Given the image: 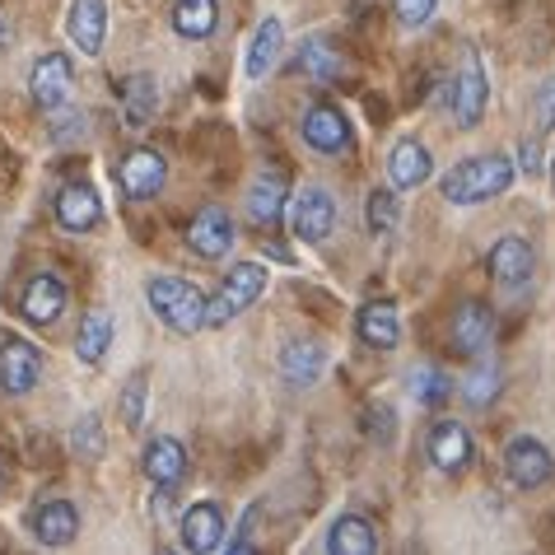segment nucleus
<instances>
[{
  "instance_id": "obj_1",
  "label": "nucleus",
  "mask_w": 555,
  "mask_h": 555,
  "mask_svg": "<svg viewBox=\"0 0 555 555\" xmlns=\"http://www.w3.org/2000/svg\"><path fill=\"white\" fill-rule=\"evenodd\" d=\"M518 168L504 159V154H472V159L453 164L449 173H443L439 192L449 206H481V202H495L514 188Z\"/></svg>"
},
{
  "instance_id": "obj_2",
  "label": "nucleus",
  "mask_w": 555,
  "mask_h": 555,
  "mask_svg": "<svg viewBox=\"0 0 555 555\" xmlns=\"http://www.w3.org/2000/svg\"><path fill=\"white\" fill-rule=\"evenodd\" d=\"M145 299H150V313L159 318L168 332L196 336L206 327V295L192 281H182V275H154L145 285Z\"/></svg>"
},
{
  "instance_id": "obj_3",
  "label": "nucleus",
  "mask_w": 555,
  "mask_h": 555,
  "mask_svg": "<svg viewBox=\"0 0 555 555\" xmlns=\"http://www.w3.org/2000/svg\"><path fill=\"white\" fill-rule=\"evenodd\" d=\"M267 281H271V271L261 267V261H234L220 295L206 299V327H224V322H234L238 313H248V308L267 295Z\"/></svg>"
},
{
  "instance_id": "obj_4",
  "label": "nucleus",
  "mask_w": 555,
  "mask_h": 555,
  "mask_svg": "<svg viewBox=\"0 0 555 555\" xmlns=\"http://www.w3.org/2000/svg\"><path fill=\"white\" fill-rule=\"evenodd\" d=\"M486 103H490V75L481 66V52L467 48L462 52V66H457V80H453V117L462 131H476L486 117Z\"/></svg>"
},
{
  "instance_id": "obj_5",
  "label": "nucleus",
  "mask_w": 555,
  "mask_h": 555,
  "mask_svg": "<svg viewBox=\"0 0 555 555\" xmlns=\"http://www.w3.org/2000/svg\"><path fill=\"white\" fill-rule=\"evenodd\" d=\"M289 229L299 243H327L336 229V196L327 188H304L289 202Z\"/></svg>"
},
{
  "instance_id": "obj_6",
  "label": "nucleus",
  "mask_w": 555,
  "mask_h": 555,
  "mask_svg": "<svg viewBox=\"0 0 555 555\" xmlns=\"http://www.w3.org/2000/svg\"><path fill=\"white\" fill-rule=\"evenodd\" d=\"M504 472L518 490H542L555 476V457L542 439L518 435V439H508V449H504Z\"/></svg>"
},
{
  "instance_id": "obj_7",
  "label": "nucleus",
  "mask_w": 555,
  "mask_h": 555,
  "mask_svg": "<svg viewBox=\"0 0 555 555\" xmlns=\"http://www.w3.org/2000/svg\"><path fill=\"white\" fill-rule=\"evenodd\" d=\"M164 182H168V159L159 150H131L127 159L117 164V188L131 196V202H154V196L164 192Z\"/></svg>"
},
{
  "instance_id": "obj_8",
  "label": "nucleus",
  "mask_w": 555,
  "mask_h": 555,
  "mask_svg": "<svg viewBox=\"0 0 555 555\" xmlns=\"http://www.w3.org/2000/svg\"><path fill=\"white\" fill-rule=\"evenodd\" d=\"M304 131V145L318 150V154H346L354 145V131H350V117L341 113L336 103H313L299 121Z\"/></svg>"
},
{
  "instance_id": "obj_9",
  "label": "nucleus",
  "mask_w": 555,
  "mask_h": 555,
  "mask_svg": "<svg viewBox=\"0 0 555 555\" xmlns=\"http://www.w3.org/2000/svg\"><path fill=\"white\" fill-rule=\"evenodd\" d=\"M38 378H42L38 346L24 341V336H5V341H0V392L28 397L38 388Z\"/></svg>"
},
{
  "instance_id": "obj_10",
  "label": "nucleus",
  "mask_w": 555,
  "mask_h": 555,
  "mask_svg": "<svg viewBox=\"0 0 555 555\" xmlns=\"http://www.w3.org/2000/svg\"><path fill=\"white\" fill-rule=\"evenodd\" d=\"M234 220H229V210L220 206H202L192 215V224H188V248L202 257V261H220L229 257V248H234Z\"/></svg>"
},
{
  "instance_id": "obj_11",
  "label": "nucleus",
  "mask_w": 555,
  "mask_h": 555,
  "mask_svg": "<svg viewBox=\"0 0 555 555\" xmlns=\"http://www.w3.org/2000/svg\"><path fill=\"white\" fill-rule=\"evenodd\" d=\"M28 89H34V103L42 107V113H56V107L70 99V89H75L70 56L66 52H48L34 66V75H28Z\"/></svg>"
},
{
  "instance_id": "obj_12",
  "label": "nucleus",
  "mask_w": 555,
  "mask_h": 555,
  "mask_svg": "<svg viewBox=\"0 0 555 555\" xmlns=\"http://www.w3.org/2000/svg\"><path fill=\"white\" fill-rule=\"evenodd\" d=\"M141 467H145V476H150V486H154V490L173 495V490L182 486V476H188V449H182L173 435H159V439H150V443H145Z\"/></svg>"
},
{
  "instance_id": "obj_13",
  "label": "nucleus",
  "mask_w": 555,
  "mask_h": 555,
  "mask_svg": "<svg viewBox=\"0 0 555 555\" xmlns=\"http://www.w3.org/2000/svg\"><path fill=\"white\" fill-rule=\"evenodd\" d=\"M472 435L462 421H435V429H429V462L443 472V476H457L472 467Z\"/></svg>"
},
{
  "instance_id": "obj_14",
  "label": "nucleus",
  "mask_w": 555,
  "mask_h": 555,
  "mask_svg": "<svg viewBox=\"0 0 555 555\" xmlns=\"http://www.w3.org/2000/svg\"><path fill=\"white\" fill-rule=\"evenodd\" d=\"M490 336H495V318H490V308H486V304L467 299V304H457V308H453L449 341H453L457 354H467V360H472V354L490 350Z\"/></svg>"
},
{
  "instance_id": "obj_15",
  "label": "nucleus",
  "mask_w": 555,
  "mask_h": 555,
  "mask_svg": "<svg viewBox=\"0 0 555 555\" xmlns=\"http://www.w3.org/2000/svg\"><path fill=\"white\" fill-rule=\"evenodd\" d=\"M20 313L34 322V327H52V322L66 313V285H61L52 271L28 275V285H24V295H20Z\"/></svg>"
},
{
  "instance_id": "obj_16",
  "label": "nucleus",
  "mask_w": 555,
  "mask_h": 555,
  "mask_svg": "<svg viewBox=\"0 0 555 555\" xmlns=\"http://www.w3.org/2000/svg\"><path fill=\"white\" fill-rule=\"evenodd\" d=\"M354 336H360L369 350H397V341H402L397 304L392 299H369L360 313H354Z\"/></svg>"
},
{
  "instance_id": "obj_17",
  "label": "nucleus",
  "mask_w": 555,
  "mask_h": 555,
  "mask_svg": "<svg viewBox=\"0 0 555 555\" xmlns=\"http://www.w3.org/2000/svg\"><path fill=\"white\" fill-rule=\"evenodd\" d=\"M486 267H490V275H495L500 285H528L532 281V271H537V253H532V243L528 238H518V234H504L495 248H490V257H486Z\"/></svg>"
},
{
  "instance_id": "obj_18",
  "label": "nucleus",
  "mask_w": 555,
  "mask_h": 555,
  "mask_svg": "<svg viewBox=\"0 0 555 555\" xmlns=\"http://www.w3.org/2000/svg\"><path fill=\"white\" fill-rule=\"evenodd\" d=\"M56 224L66 229V234H89V229L103 224V202L94 188H85V182H70V188L56 192Z\"/></svg>"
},
{
  "instance_id": "obj_19",
  "label": "nucleus",
  "mask_w": 555,
  "mask_h": 555,
  "mask_svg": "<svg viewBox=\"0 0 555 555\" xmlns=\"http://www.w3.org/2000/svg\"><path fill=\"white\" fill-rule=\"evenodd\" d=\"M66 34L85 56H99L107 38V0H70Z\"/></svg>"
},
{
  "instance_id": "obj_20",
  "label": "nucleus",
  "mask_w": 555,
  "mask_h": 555,
  "mask_svg": "<svg viewBox=\"0 0 555 555\" xmlns=\"http://www.w3.org/2000/svg\"><path fill=\"white\" fill-rule=\"evenodd\" d=\"M224 514H220V504H192L188 514H182V551H196V555H206V551H220L224 546Z\"/></svg>"
},
{
  "instance_id": "obj_21",
  "label": "nucleus",
  "mask_w": 555,
  "mask_h": 555,
  "mask_svg": "<svg viewBox=\"0 0 555 555\" xmlns=\"http://www.w3.org/2000/svg\"><path fill=\"white\" fill-rule=\"evenodd\" d=\"M429 173H435V159H429V150L415 141H397L392 154H388V178L397 192H415L421 182H429Z\"/></svg>"
},
{
  "instance_id": "obj_22",
  "label": "nucleus",
  "mask_w": 555,
  "mask_h": 555,
  "mask_svg": "<svg viewBox=\"0 0 555 555\" xmlns=\"http://www.w3.org/2000/svg\"><path fill=\"white\" fill-rule=\"evenodd\" d=\"M34 537L42 546H70L80 537V508L70 500H48L34 514Z\"/></svg>"
},
{
  "instance_id": "obj_23",
  "label": "nucleus",
  "mask_w": 555,
  "mask_h": 555,
  "mask_svg": "<svg viewBox=\"0 0 555 555\" xmlns=\"http://www.w3.org/2000/svg\"><path fill=\"white\" fill-rule=\"evenodd\" d=\"M500 388H504V369H500L495 354H490V350L472 354V369L462 374V397H467V406L486 411L500 397Z\"/></svg>"
},
{
  "instance_id": "obj_24",
  "label": "nucleus",
  "mask_w": 555,
  "mask_h": 555,
  "mask_svg": "<svg viewBox=\"0 0 555 555\" xmlns=\"http://www.w3.org/2000/svg\"><path fill=\"white\" fill-rule=\"evenodd\" d=\"M281 48H285V24L281 20H261L253 42H248V61H243L248 80H267V75L275 70V61H281Z\"/></svg>"
},
{
  "instance_id": "obj_25",
  "label": "nucleus",
  "mask_w": 555,
  "mask_h": 555,
  "mask_svg": "<svg viewBox=\"0 0 555 555\" xmlns=\"http://www.w3.org/2000/svg\"><path fill=\"white\" fill-rule=\"evenodd\" d=\"M327 551L332 555H374L378 551L374 522H369L364 514H341L332 522V532H327Z\"/></svg>"
},
{
  "instance_id": "obj_26",
  "label": "nucleus",
  "mask_w": 555,
  "mask_h": 555,
  "mask_svg": "<svg viewBox=\"0 0 555 555\" xmlns=\"http://www.w3.org/2000/svg\"><path fill=\"white\" fill-rule=\"evenodd\" d=\"M285 215V178L281 173H261L248 188V220L257 229H275Z\"/></svg>"
},
{
  "instance_id": "obj_27",
  "label": "nucleus",
  "mask_w": 555,
  "mask_h": 555,
  "mask_svg": "<svg viewBox=\"0 0 555 555\" xmlns=\"http://www.w3.org/2000/svg\"><path fill=\"white\" fill-rule=\"evenodd\" d=\"M322 364H327V354L313 341H285V350H281V374L289 388H313L322 378Z\"/></svg>"
},
{
  "instance_id": "obj_28",
  "label": "nucleus",
  "mask_w": 555,
  "mask_h": 555,
  "mask_svg": "<svg viewBox=\"0 0 555 555\" xmlns=\"http://www.w3.org/2000/svg\"><path fill=\"white\" fill-rule=\"evenodd\" d=\"M173 28H178V38L206 42L215 28H220V0H178L173 5Z\"/></svg>"
},
{
  "instance_id": "obj_29",
  "label": "nucleus",
  "mask_w": 555,
  "mask_h": 555,
  "mask_svg": "<svg viewBox=\"0 0 555 555\" xmlns=\"http://www.w3.org/2000/svg\"><path fill=\"white\" fill-rule=\"evenodd\" d=\"M107 346H113V318L103 308H89L80 322V336H75V360L80 364H103Z\"/></svg>"
},
{
  "instance_id": "obj_30",
  "label": "nucleus",
  "mask_w": 555,
  "mask_h": 555,
  "mask_svg": "<svg viewBox=\"0 0 555 555\" xmlns=\"http://www.w3.org/2000/svg\"><path fill=\"white\" fill-rule=\"evenodd\" d=\"M154 107H159V89H154V80L150 75H131V80L121 85V117H127V127L131 131L150 127Z\"/></svg>"
},
{
  "instance_id": "obj_31",
  "label": "nucleus",
  "mask_w": 555,
  "mask_h": 555,
  "mask_svg": "<svg viewBox=\"0 0 555 555\" xmlns=\"http://www.w3.org/2000/svg\"><path fill=\"white\" fill-rule=\"evenodd\" d=\"M341 70H346L341 52L327 48L322 38H308L304 48H299V75H304V80H313V85H332Z\"/></svg>"
},
{
  "instance_id": "obj_32",
  "label": "nucleus",
  "mask_w": 555,
  "mask_h": 555,
  "mask_svg": "<svg viewBox=\"0 0 555 555\" xmlns=\"http://www.w3.org/2000/svg\"><path fill=\"white\" fill-rule=\"evenodd\" d=\"M406 388L415 397V406H443L449 402V392H453V378L443 374V369H435V364H415L406 374Z\"/></svg>"
},
{
  "instance_id": "obj_33",
  "label": "nucleus",
  "mask_w": 555,
  "mask_h": 555,
  "mask_svg": "<svg viewBox=\"0 0 555 555\" xmlns=\"http://www.w3.org/2000/svg\"><path fill=\"white\" fill-rule=\"evenodd\" d=\"M364 220H369V234L374 238H388L397 220H402V202H397V188H374L364 202Z\"/></svg>"
},
{
  "instance_id": "obj_34",
  "label": "nucleus",
  "mask_w": 555,
  "mask_h": 555,
  "mask_svg": "<svg viewBox=\"0 0 555 555\" xmlns=\"http://www.w3.org/2000/svg\"><path fill=\"white\" fill-rule=\"evenodd\" d=\"M117 415L127 429H141L145 425V374H131L127 388H121V402H117Z\"/></svg>"
},
{
  "instance_id": "obj_35",
  "label": "nucleus",
  "mask_w": 555,
  "mask_h": 555,
  "mask_svg": "<svg viewBox=\"0 0 555 555\" xmlns=\"http://www.w3.org/2000/svg\"><path fill=\"white\" fill-rule=\"evenodd\" d=\"M75 453L89 457V462H99L103 457V429H99V415H80V425H75Z\"/></svg>"
},
{
  "instance_id": "obj_36",
  "label": "nucleus",
  "mask_w": 555,
  "mask_h": 555,
  "mask_svg": "<svg viewBox=\"0 0 555 555\" xmlns=\"http://www.w3.org/2000/svg\"><path fill=\"white\" fill-rule=\"evenodd\" d=\"M392 10H397V24L402 28H425L429 20H435L439 0H392Z\"/></svg>"
},
{
  "instance_id": "obj_37",
  "label": "nucleus",
  "mask_w": 555,
  "mask_h": 555,
  "mask_svg": "<svg viewBox=\"0 0 555 555\" xmlns=\"http://www.w3.org/2000/svg\"><path fill=\"white\" fill-rule=\"evenodd\" d=\"M397 415H392V406L388 402H378V406H369L364 411V429H369V439H378V443H392V425Z\"/></svg>"
},
{
  "instance_id": "obj_38",
  "label": "nucleus",
  "mask_w": 555,
  "mask_h": 555,
  "mask_svg": "<svg viewBox=\"0 0 555 555\" xmlns=\"http://www.w3.org/2000/svg\"><path fill=\"white\" fill-rule=\"evenodd\" d=\"M257 522H261V504H248L243 508V522H238V537H229V551L243 555L257 546Z\"/></svg>"
},
{
  "instance_id": "obj_39",
  "label": "nucleus",
  "mask_w": 555,
  "mask_h": 555,
  "mask_svg": "<svg viewBox=\"0 0 555 555\" xmlns=\"http://www.w3.org/2000/svg\"><path fill=\"white\" fill-rule=\"evenodd\" d=\"M542 168H546V159H542V135H528V141L518 145V173L522 178H542Z\"/></svg>"
},
{
  "instance_id": "obj_40",
  "label": "nucleus",
  "mask_w": 555,
  "mask_h": 555,
  "mask_svg": "<svg viewBox=\"0 0 555 555\" xmlns=\"http://www.w3.org/2000/svg\"><path fill=\"white\" fill-rule=\"evenodd\" d=\"M555 131V75L537 89V135H546Z\"/></svg>"
},
{
  "instance_id": "obj_41",
  "label": "nucleus",
  "mask_w": 555,
  "mask_h": 555,
  "mask_svg": "<svg viewBox=\"0 0 555 555\" xmlns=\"http://www.w3.org/2000/svg\"><path fill=\"white\" fill-rule=\"evenodd\" d=\"M75 135H85V117H56L52 121V141H75Z\"/></svg>"
},
{
  "instance_id": "obj_42",
  "label": "nucleus",
  "mask_w": 555,
  "mask_h": 555,
  "mask_svg": "<svg viewBox=\"0 0 555 555\" xmlns=\"http://www.w3.org/2000/svg\"><path fill=\"white\" fill-rule=\"evenodd\" d=\"M5 42H10V24L0 20V48H5Z\"/></svg>"
}]
</instances>
